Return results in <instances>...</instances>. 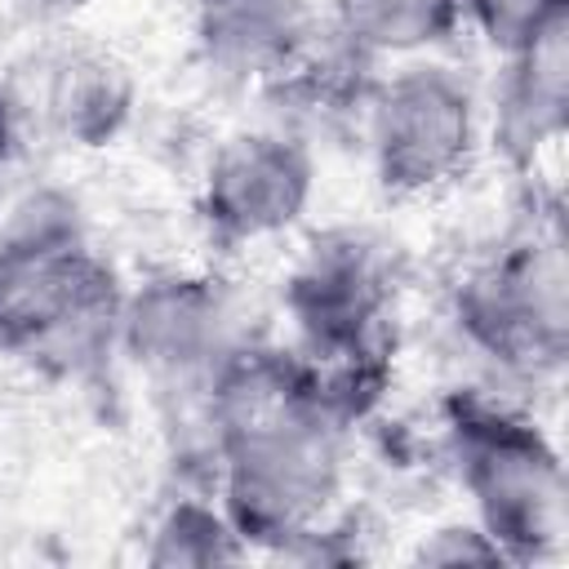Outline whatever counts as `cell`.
Segmentation results:
<instances>
[{
	"instance_id": "1",
	"label": "cell",
	"mask_w": 569,
	"mask_h": 569,
	"mask_svg": "<svg viewBox=\"0 0 569 569\" xmlns=\"http://www.w3.org/2000/svg\"><path fill=\"white\" fill-rule=\"evenodd\" d=\"M333 418L311 369L276 351H244L218 365L213 422L236 533L284 542L311 529L338 485Z\"/></svg>"
},
{
	"instance_id": "2",
	"label": "cell",
	"mask_w": 569,
	"mask_h": 569,
	"mask_svg": "<svg viewBox=\"0 0 569 569\" xmlns=\"http://www.w3.org/2000/svg\"><path fill=\"white\" fill-rule=\"evenodd\" d=\"M120 325L111 271L89 253L76 209L27 200L0 240V342L53 365H89Z\"/></svg>"
},
{
	"instance_id": "3",
	"label": "cell",
	"mask_w": 569,
	"mask_h": 569,
	"mask_svg": "<svg viewBox=\"0 0 569 569\" xmlns=\"http://www.w3.org/2000/svg\"><path fill=\"white\" fill-rule=\"evenodd\" d=\"M453 436L467 489L476 493L493 547L511 556H538L556 547L565 533V480L542 436L471 405H458Z\"/></svg>"
},
{
	"instance_id": "4",
	"label": "cell",
	"mask_w": 569,
	"mask_h": 569,
	"mask_svg": "<svg viewBox=\"0 0 569 569\" xmlns=\"http://www.w3.org/2000/svg\"><path fill=\"white\" fill-rule=\"evenodd\" d=\"M462 333L507 369H547L565 351L560 244H516L458 289Z\"/></svg>"
},
{
	"instance_id": "5",
	"label": "cell",
	"mask_w": 569,
	"mask_h": 569,
	"mask_svg": "<svg viewBox=\"0 0 569 569\" xmlns=\"http://www.w3.org/2000/svg\"><path fill=\"white\" fill-rule=\"evenodd\" d=\"M471 151V98L445 67H409L373 98V156L387 191L418 196Z\"/></svg>"
},
{
	"instance_id": "6",
	"label": "cell",
	"mask_w": 569,
	"mask_h": 569,
	"mask_svg": "<svg viewBox=\"0 0 569 569\" xmlns=\"http://www.w3.org/2000/svg\"><path fill=\"white\" fill-rule=\"evenodd\" d=\"M311 196V160L280 133H244L227 142L209 169L204 218L222 240H258L284 231Z\"/></svg>"
},
{
	"instance_id": "7",
	"label": "cell",
	"mask_w": 569,
	"mask_h": 569,
	"mask_svg": "<svg viewBox=\"0 0 569 569\" xmlns=\"http://www.w3.org/2000/svg\"><path fill=\"white\" fill-rule=\"evenodd\" d=\"M222 320L218 293L187 276L151 280L129 307H120V329L133 360L160 378H213L227 360Z\"/></svg>"
},
{
	"instance_id": "8",
	"label": "cell",
	"mask_w": 569,
	"mask_h": 569,
	"mask_svg": "<svg viewBox=\"0 0 569 569\" xmlns=\"http://www.w3.org/2000/svg\"><path fill=\"white\" fill-rule=\"evenodd\" d=\"M302 0H200V40L236 76H280L307 44Z\"/></svg>"
},
{
	"instance_id": "9",
	"label": "cell",
	"mask_w": 569,
	"mask_h": 569,
	"mask_svg": "<svg viewBox=\"0 0 569 569\" xmlns=\"http://www.w3.org/2000/svg\"><path fill=\"white\" fill-rule=\"evenodd\" d=\"M565 27L529 44L525 53H511V76L498 107V138L502 147L525 160L538 142L560 133L565 124V93H569V58H565Z\"/></svg>"
},
{
	"instance_id": "10",
	"label": "cell",
	"mask_w": 569,
	"mask_h": 569,
	"mask_svg": "<svg viewBox=\"0 0 569 569\" xmlns=\"http://www.w3.org/2000/svg\"><path fill=\"white\" fill-rule=\"evenodd\" d=\"M49 84H44V116L84 147H98L116 133V124L129 111V76L116 67L107 53L93 49H71L49 62Z\"/></svg>"
},
{
	"instance_id": "11",
	"label": "cell",
	"mask_w": 569,
	"mask_h": 569,
	"mask_svg": "<svg viewBox=\"0 0 569 569\" xmlns=\"http://www.w3.org/2000/svg\"><path fill=\"white\" fill-rule=\"evenodd\" d=\"M342 36L356 49L405 53L449 31L458 0H338Z\"/></svg>"
},
{
	"instance_id": "12",
	"label": "cell",
	"mask_w": 569,
	"mask_h": 569,
	"mask_svg": "<svg viewBox=\"0 0 569 569\" xmlns=\"http://www.w3.org/2000/svg\"><path fill=\"white\" fill-rule=\"evenodd\" d=\"M236 556H240L236 525H227L222 516L196 502H178L151 547L156 565H213V560H236Z\"/></svg>"
},
{
	"instance_id": "13",
	"label": "cell",
	"mask_w": 569,
	"mask_h": 569,
	"mask_svg": "<svg viewBox=\"0 0 569 569\" xmlns=\"http://www.w3.org/2000/svg\"><path fill=\"white\" fill-rule=\"evenodd\" d=\"M467 9L502 53H525L569 22V0H467Z\"/></svg>"
},
{
	"instance_id": "14",
	"label": "cell",
	"mask_w": 569,
	"mask_h": 569,
	"mask_svg": "<svg viewBox=\"0 0 569 569\" xmlns=\"http://www.w3.org/2000/svg\"><path fill=\"white\" fill-rule=\"evenodd\" d=\"M9 151H13V102L0 89V164L9 160Z\"/></svg>"
},
{
	"instance_id": "15",
	"label": "cell",
	"mask_w": 569,
	"mask_h": 569,
	"mask_svg": "<svg viewBox=\"0 0 569 569\" xmlns=\"http://www.w3.org/2000/svg\"><path fill=\"white\" fill-rule=\"evenodd\" d=\"M22 9H31V13H40V18H62V13H71V9H80L84 0H18Z\"/></svg>"
}]
</instances>
